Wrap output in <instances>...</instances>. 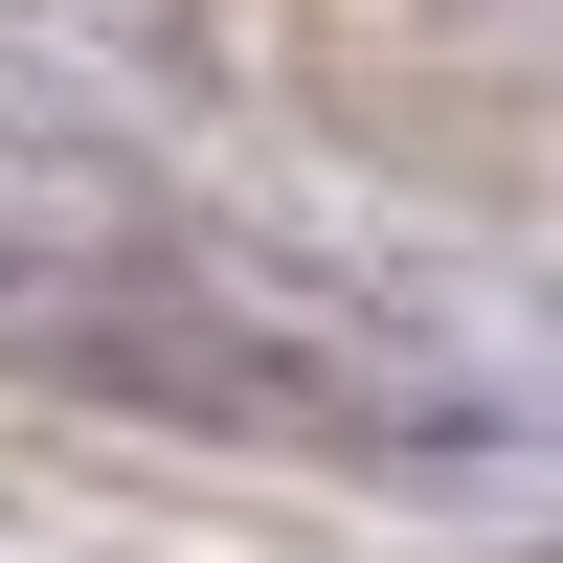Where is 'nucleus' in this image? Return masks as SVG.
I'll use <instances>...</instances> for the list:
<instances>
[{
  "instance_id": "f257e3e1",
  "label": "nucleus",
  "mask_w": 563,
  "mask_h": 563,
  "mask_svg": "<svg viewBox=\"0 0 563 563\" xmlns=\"http://www.w3.org/2000/svg\"><path fill=\"white\" fill-rule=\"evenodd\" d=\"M0 361L90 384V406H158V429H429V384H384L339 316L225 271L180 203L45 180V158H0Z\"/></svg>"
}]
</instances>
